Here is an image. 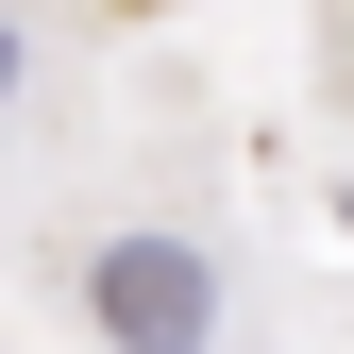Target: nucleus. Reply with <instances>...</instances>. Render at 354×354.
Listing matches in <instances>:
<instances>
[{
	"label": "nucleus",
	"mask_w": 354,
	"mask_h": 354,
	"mask_svg": "<svg viewBox=\"0 0 354 354\" xmlns=\"http://www.w3.org/2000/svg\"><path fill=\"white\" fill-rule=\"evenodd\" d=\"M84 304H102L118 354H203L219 337V270H203L186 236H118L102 270H84Z\"/></svg>",
	"instance_id": "nucleus-1"
},
{
	"label": "nucleus",
	"mask_w": 354,
	"mask_h": 354,
	"mask_svg": "<svg viewBox=\"0 0 354 354\" xmlns=\"http://www.w3.org/2000/svg\"><path fill=\"white\" fill-rule=\"evenodd\" d=\"M0 102H17V34H0Z\"/></svg>",
	"instance_id": "nucleus-2"
}]
</instances>
